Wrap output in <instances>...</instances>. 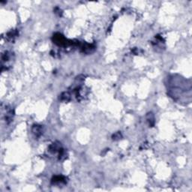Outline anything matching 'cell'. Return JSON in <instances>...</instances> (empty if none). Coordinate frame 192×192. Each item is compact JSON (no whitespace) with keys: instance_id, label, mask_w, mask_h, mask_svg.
<instances>
[{"instance_id":"1","label":"cell","mask_w":192,"mask_h":192,"mask_svg":"<svg viewBox=\"0 0 192 192\" xmlns=\"http://www.w3.org/2000/svg\"><path fill=\"white\" fill-rule=\"evenodd\" d=\"M53 41L56 44L59 46H65L68 44V42H66L67 40L59 33L53 35Z\"/></svg>"},{"instance_id":"2","label":"cell","mask_w":192,"mask_h":192,"mask_svg":"<svg viewBox=\"0 0 192 192\" xmlns=\"http://www.w3.org/2000/svg\"><path fill=\"white\" fill-rule=\"evenodd\" d=\"M32 133H33L34 134H35L36 137H39L40 136H41V135H42V134H43V129H42V127H41V125H34L33 127H32Z\"/></svg>"},{"instance_id":"3","label":"cell","mask_w":192,"mask_h":192,"mask_svg":"<svg viewBox=\"0 0 192 192\" xmlns=\"http://www.w3.org/2000/svg\"><path fill=\"white\" fill-rule=\"evenodd\" d=\"M52 183L56 184V183H66V180L65 178L62 176H55L53 179H52Z\"/></svg>"},{"instance_id":"4","label":"cell","mask_w":192,"mask_h":192,"mask_svg":"<svg viewBox=\"0 0 192 192\" xmlns=\"http://www.w3.org/2000/svg\"><path fill=\"white\" fill-rule=\"evenodd\" d=\"M60 149H61V146L59 145V143H53L52 145H50V147H49V151L50 153H56L57 151L59 152Z\"/></svg>"},{"instance_id":"5","label":"cell","mask_w":192,"mask_h":192,"mask_svg":"<svg viewBox=\"0 0 192 192\" xmlns=\"http://www.w3.org/2000/svg\"><path fill=\"white\" fill-rule=\"evenodd\" d=\"M147 121L149 122V125H154V124H155V118H154V116H153V114L152 113H148V115H147Z\"/></svg>"},{"instance_id":"6","label":"cell","mask_w":192,"mask_h":192,"mask_svg":"<svg viewBox=\"0 0 192 192\" xmlns=\"http://www.w3.org/2000/svg\"><path fill=\"white\" fill-rule=\"evenodd\" d=\"M60 99L63 101H68L71 99L70 95L68 92H63L61 95H60Z\"/></svg>"},{"instance_id":"7","label":"cell","mask_w":192,"mask_h":192,"mask_svg":"<svg viewBox=\"0 0 192 192\" xmlns=\"http://www.w3.org/2000/svg\"><path fill=\"white\" fill-rule=\"evenodd\" d=\"M17 35V32L15 31V30H12V31H11L10 32L8 33V38L9 39L12 40L14 38L16 37Z\"/></svg>"},{"instance_id":"8","label":"cell","mask_w":192,"mask_h":192,"mask_svg":"<svg viewBox=\"0 0 192 192\" xmlns=\"http://www.w3.org/2000/svg\"><path fill=\"white\" fill-rule=\"evenodd\" d=\"M121 137H122V134H121V133L120 132L116 133V134H114L113 135V139L115 140L121 139Z\"/></svg>"}]
</instances>
